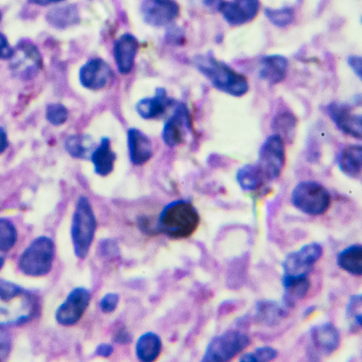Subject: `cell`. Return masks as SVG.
I'll list each match as a JSON object with an SVG mask.
<instances>
[{
  "mask_svg": "<svg viewBox=\"0 0 362 362\" xmlns=\"http://www.w3.org/2000/svg\"><path fill=\"white\" fill-rule=\"evenodd\" d=\"M282 285L284 289L282 304L288 309L294 308L299 300L306 296L310 281L308 276L282 277Z\"/></svg>",
  "mask_w": 362,
  "mask_h": 362,
  "instance_id": "21",
  "label": "cell"
},
{
  "mask_svg": "<svg viewBox=\"0 0 362 362\" xmlns=\"http://www.w3.org/2000/svg\"><path fill=\"white\" fill-rule=\"evenodd\" d=\"M64 0H28L30 4L38 6H47L50 4L61 2Z\"/></svg>",
  "mask_w": 362,
  "mask_h": 362,
  "instance_id": "44",
  "label": "cell"
},
{
  "mask_svg": "<svg viewBox=\"0 0 362 362\" xmlns=\"http://www.w3.org/2000/svg\"><path fill=\"white\" fill-rule=\"evenodd\" d=\"M189 115L187 107L177 105L173 115L166 120L162 130L164 143L174 147L180 144L185 138L187 129H189Z\"/></svg>",
  "mask_w": 362,
  "mask_h": 362,
  "instance_id": "16",
  "label": "cell"
},
{
  "mask_svg": "<svg viewBox=\"0 0 362 362\" xmlns=\"http://www.w3.org/2000/svg\"><path fill=\"white\" fill-rule=\"evenodd\" d=\"M347 62L356 75L361 79L362 60L361 57L356 55H351L347 59Z\"/></svg>",
  "mask_w": 362,
  "mask_h": 362,
  "instance_id": "40",
  "label": "cell"
},
{
  "mask_svg": "<svg viewBox=\"0 0 362 362\" xmlns=\"http://www.w3.org/2000/svg\"><path fill=\"white\" fill-rule=\"evenodd\" d=\"M277 351L271 346H260L256 348L253 352H247L242 354L240 361L255 362V361H270L277 357Z\"/></svg>",
  "mask_w": 362,
  "mask_h": 362,
  "instance_id": "33",
  "label": "cell"
},
{
  "mask_svg": "<svg viewBox=\"0 0 362 362\" xmlns=\"http://www.w3.org/2000/svg\"><path fill=\"white\" fill-rule=\"evenodd\" d=\"M4 258L0 256V269H1V267H3L4 265Z\"/></svg>",
  "mask_w": 362,
  "mask_h": 362,
  "instance_id": "47",
  "label": "cell"
},
{
  "mask_svg": "<svg viewBox=\"0 0 362 362\" xmlns=\"http://www.w3.org/2000/svg\"><path fill=\"white\" fill-rule=\"evenodd\" d=\"M338 165L340 170L346 176L358 178L362 170V147L351 144L345 146L339 153Z\"/></svg>",
  "mask_w": 362,
  "mask_h": 362,
  "instance_id": "23",
  "label": "cell"
},
{
  "mask_svg": "<svg viewBox=\"0 0 362 362\" xmlns=\"http://www.w3.org/2000/svg\"><path fill=\"white\" fill-rule=\"evenodd\" d=\"M257 317L267 325H276L288 315V309L272 300L259 301L256 306Z\"/></svg>",
  "mask_w": 362,
  "mask_h": 362,
  "instance_id": "28",
  "label": "cell"
},
{
  "mask_svg": "<svg viewBox=\"0 0 362 362\" xmlns=\"http://www.w3.org/2000/svg\"><path fill=\"white\" fill-rule=\"evenodd\" d=\"M119 297L117 293H106L100 300L99 307L104 313H111L116 309Z\"/></svg>",
  "mask_w": 362,
  "mask_h": 362,
  "instance_id": "36",
  "label": "cell"
},
{
  "mask_svg": "<svg viewBox=\"0 0 362 362\" xmlns=\"http://www.w3.org/2000/svg\"><path fill=\"white\" fill-rule=\"evenodd\" d=\"M236 180L240 187L254 191L267 182L264 175L256 163L246 164L238 169Z\"/></svg>",
  "mask_w": 362,
  "mask_h": 362,
  "instance_id": "26",
  "label": "cell"
},
{
  "mask_svg": "<svg viewBox=\"0 0 362 362\" xmlns=\"http://www.w3.org/2000/svg\"><path fill=\"white\" fill-rule=\"evenodd\" d=\"M9 350V344L7 337L3 333H0V360L1 357L6 355Z\"/></svg>",
  "mask_w": 362,
  "mask_h": 362,
  "instance_id": "42",
  "label": "cell"
},
{
  "mask_svg": "<svg viewBox=\"0 0 362 362\" xmlns=\"http://www.w3.org/2000/svg\"><path fill=\"white\" fill-rule=\"evenodd\" d=\"M97 226L92 206L87 197L81 196L72 217L71 234L76 256L84 259L88 254Z\"/></svg>",
  "mask_w": 362,
  "mask_h": 362,
  "instance_id": "4",
  "label": "cell"
},
{
  "mask_svg": "<svg viewBox=\"0 0 362 362\" xmlns=\"http://www.w3.org/2000/svg\"><path fill=\"white\" fill-rule=\"evenodd\" d=\"M162 349L160 338L155 333L148 332L137 339L135 346L138 359L143 362H152L160 356Z\"/></svg>",
  "mask_w": 362,
  "mask_h": 362,
  "instance_id": "24",
  "label": "cell"
},
{
  "mask_svg": "<svg viewBox=\"0 0 362 362\" xmlns=\"http://www.w3.org/2000/svg\"><path fill=\"white\" fill-rule=\"evenodd\" d=\"M315 310V306L314 305H310L309 306L308 308H307L304 312H303V317H308V316H310L314 311Z\"/></svg>",
  "mask_w": 362,
  "mask_h": 362,
  "instance_id": "46",
  "label": "cell"
},
{
  "mask_svg": "<svg viewBox=\"0 0 362 362\" xmlns=\"http://www.w3.org/2000/svg\"><path fill=\"white\" fill-rule=\"evenodd\" d=\"M78 15L74 5L56 6L50 9L47 15V21L56 28H65L78 21Z\"/></svg>",
  "mask_w": 362,
  "mask_h": 362,
  "instance_id": "29",
  "label": "cell"
},
{
  "mask_svg": "<svg viewBox=\"0 0 362 362\" xmlns=\"http://www.w3.org/2000/svg\"><path fill=\"white\" fill-rule=\"evenodd\" d=\"M327 112L342 132L355 139L362 138L361 115L354 113L349 106L332 102L327 105Z\"/></svg>",
  "mask_w": 362,
  "mask_h": 362,
  "instance_id": "14",
  "label": "cell"
},
{
  "mask_svg": "<svg viewBox=\"0 0 362 362\" xmlns=\"http://www.w3.org/2000/svg\"><path fill=\"white\" fill-rule=\"evenodd\" d=\"M8 141L6 130L0 126V154L8 147Z\"/></svg>",
  "mask_w": 362,
  "mask_h": 362,
  "instance_id": "43",
  "label": "cell"
},
{
  "mask_svg": "<svg viewBox=\"0 0 362 362\" xmlns=\"http://www.w3.org/2000/svg\"><path fill=\"white\" fill-rule=\"evenodd\" d=\"M39 311L37 297L30 291L0 279V327L18 326L34 318Z\"/></svg>",
  "mask_w": 362,
  "mask_h": 362,
  "instance_id": "1",
  "label": "cell"
},
{
  "mask_svg": "<svg viewBox=\"0 0 362 362\" xmlns=\"http://www.w3.org/2000/svg\"><path fill=\"white\" fill-rule=\"evenodd\" d=\"M264 14L271 23L279 28L290 25L295 18L293 9L288 6L279 8H266Z\"/></svg>",
  "mask_w": 362,
  "mask_h": 362,
  "instance_id": "31",
  "label": "cell"
},
{
  "mask_svg": "<svg viewBox=\"0 0 362 362\" xmlns=\"http://www.w3.org/2000/svg\"><path fill=\"white\" fill-rule=\"evenodd\" d=\"M90 159L94 172L100 176H107L113 170L116 154L111 148L109 138L104 136L101 139L100 144L93 150Z\"/></svg>",
  "mask_w": 362,
  "mask_h": 362,
  "instance_id": "22",
  "label": "cell"
},
{
  "mask_svg": "<svg viewBox=\"0 0 362 362\" xmlns=\"http://www.w3.org/2000/svg\"><path fill=\"white\" fill-rule=\"evenodd\" d=\"M200 223L199 214L194 205L186 200L173 201L159 214L156 226L158 233L173 240L189 238Z\"/></svg>",
  "mask_w": 362,
  "mask_h": 362,
  "instance_id": "2",
  "label": "cell"
},
{
  "mask_svg": "<svg viewBox=\"0 0 362 362\" xmlns=\"http://www.w3.org/2000/svg\"><path fill=\"white\" fill-rule=\"evenodd\" d=\"M260 8L259 0L223 1L218 10L230 25H240L252 21Z\"/></svg>",
  "mask_w": 362,
  "mask_h": 362,
  "instance_id": "13",
  "label": "cell"
},
{
  "mask_svg": "<svg viewBox=\"0 0 362 362\" xmlns=\"http://www.w3.org/2000/svg\"><path fill=\"white\" fill-rule=\"evenodd\" d=\"M138 49V40L132 34H123L115 41L113 57L120 74H128L131 72Z\"/></svg>",
  "mask_w": 362,
  "mask_h": 362,
  "instance_id": "17",
  "label": "cell"
},
{
  "mask_svg": "<svg viewBox=\"0 0 362 362\" xmlns=\"http://www.w3.org/2000/svg\"><path fill=\"white\" fill-rule=\"evenodd\" d=\"M337 264L341 269L354 276L362 274V246L353 244L338 253Z\"/></svg>",
  "mask_w": 362,
  "mask_h": 362,
  "instance_id": "25",
  "label": "cell"
},
{
  "mask_svg": "<svg viewBox=\"0 0 362 362\" xmlns=\"http://www.w3.org/2000/svg\"><path fill=\"white\" fill-rule=\"evenodd\" d=\"M54 257V243L46 236L33 240L22 252L18 267L22 273L30 276L46 275L52 269Z\"/></svg>",
  "mask_w": 362,
  "mask_h": 362,
  "instance_id": "5",
  "label": "cell"
},
{
  "mask_svg": "<svg viewBox=\"0 0 362 362\" xmlns=\"http://www.w3.org/2000/svg\"><path fill=\"white\" fill-rule=\"evenodd\" d=\"M17 240V231L13 223L6 218H0V251L11 250Z\"/></svg>",
  "mask_w": 362,
  "mask_h": 362,
  "instance_id": "32",
  "label": "cell"
},
{
  "mask_svg": "<svg viewBox=\"0 0 362 362\" xmlns=\"http://www.w3.org/2000/svg\"><path fill=\"white\" fill-rule=\"evenodd\" d=\"M323 248L320 243H310L286 256L282 262V277L308 276L321 258Z\"/></svg>",
  "mask_w": 362,
  "mask_h": 362,
  "instance_id": "9",
  "label": "cell"
},
{
  "mask_svg": "<svg viewBox=\"0 0 362 362\" xmlns=\"http://www.w3.org/2000/svg\"><path fill=\"white\" fill-rule=\"evenodd\" d=\"M297 119L288 111L276 113L272 121V129L284 141L291 143L295 137Z\"/></svg>",
  "mask_w": 362,
  "mask_h": 362,
  "instance_id": "27",
  "label": "cell"
},
{
  "mask_svg": "<svg viewBox=\"0 0 362 362\" xmlns=\"http://www.w3.org/2000/svg\"><path fill=\"white\" fill-rule=\"evenodd\" d=\"M91 299L90 292L83 287L74 288L55 313L57 322L63 326H71L83 317Z\"/></svg>",
  "mask_w": 362,
  "mask_h": 362,
  "instance_id": "10",
  "label": "cell"
},
{
  "mask_svg": "<svg viewBox=\"0 0 362 362\" xmlns=\"http://www.w3.org/2000/svg\"><path fill=\"white\" fill-rule=\"evenodd\" d=\"M285 160V146L283 139L275 134L268 136L259 148L256 162L267 182L280 176Z\"/></svg>",
  "mask_w": 362,
  "mask_h": 362,
  "instance_id": "8",
  "label": "cell"
},
{
  "mask_svg": "<svg viewBox=\"0 0 362 362\" xmlns=\"http://www.w3.org/2000/svg\"><path fill=\"white\" fill-rule=\"evenodd\" d=\"M129 156L134 165H141L152 156V144L150 139L141 130L132 127L127 132Z\"/></svg>",
  "mask_w": 362,
  "mask_h": 362,
  "instance_id": "18",
  "label": "cell"
},
{
  "mask_svg": "<svg viewBox=\"0 0 362 362\" xmlns=\"http://www.w3.org/2000/svg\"><path fill=\"white\" fill-rule=\"evenodd\" d=\"M138 226L141 232L148 235H156L158 234L157 226H153L151 220L145 216L139 218Z\"/></svg>",
  "mask_w": 362,
  "mask_h": 362,
  "instance_id": "37",
  "label": "cell"
},
{
  "mask_svg": "<svg viewBox=\"0 0 362 362\" xmlns=\"http://www.w3.org/2000/svg\"><path fill=\"white\" fill-rule=\"evenodd\" d=\"M291 201L301 212L310 216L324 214L331 204L327 189L315 181H302L293 189Z\"/></svg>",
  "mask_w": 362,
  "mask_h": 362,
  "instance_id": "6",
  "label": "cell"
},
{
  "mask_svg": "<svg viewBox=\"0 0 362 362\" xmlns=\"http://www.w3.org/2000/svg\"><path fill=\"white\" fill-rule=\"evenodd\" d=\"M113 350L112 345L103 343L97 346L95 351V354L100 357H108L112 354Z\"/></svg>",
  "mask_w": 362,
  "mask_h": 362,
  "instance_id": "41",
  "label": "cell"
},
{
  "mask_svg": "<svg viewBox=\"0 0 362 362\" xmlns=\"http://www.w3.org/2000/svg\"><path fill=\"white\" fill-rule=\"evenodd\" d=\"M312 348L317 354L327 356L339 346L341 337L337 328L331 322L313 326L310 330Z\"/></svg>",
  "mask_w": 362,
  "mask_h": 362,
  "instance_id": "15",
  "label": "cell"
},
{
  "mask_svg": "<svg viewBox=\"0 0 362 362\" xmlns=\"http://www.w3.org/2000/svg\"><path fill=\"white\" fill-rule=\"evenodd\" d=\"M15 50L9 45L6 36L0 33V59H8L13 57Z\"/></svg>",
  "mask_w": 362,
  "mask_h": 362,
  "instance_id": "38",
  "label": "cell"
},
{
  "mask_svg": "<svg viewBox=\"0 0 362 362\" xmlns=\"http://www.w3.org/2000/svg\"><path fill=\"white\" fill-rule=\"evenodd\" d=\"M173 103L165 88H157L152 97H146L139 100L135 108L138 115L145 119H150L162 115Z\"/></svg>",
  "mask_w": 362,
  "mask_h": 362,
  "instance_id": "19",
  "label": "cell"
},
{
  "mask_svg": "<svg viewBox=\"0 0 362 362\" xmlns=\"http://www.w3.org/2000/svg\"><path fill=\"white\" fill-rule=\"evenodd\" d=\"M179 13V5L174 0H146L141 6L144 22L153 27L172 23Z\"/></svg>",
  "mask_w": 362,
  "mask_h": 362,
  "instance_id": "11",
  "label": "cell"
},
{
  "mask_svg": "<svg viewBox=\"0 0 362 362\" xmlns=\"http://www.w3.org/2000/svg\"><path fill=\"white\" fill-rule=\"evenodd\" d=\"M68 116V110L63 104L52 103L46 106L45 117L52 125L63 124L67 120Z\"/></svg>",
  "mask_w": 362,
  "mask_h": 362,
  "instance_id": "34",
  "label": "cell"
},
{
  "mask_svg": "<svg viewBox=\"0 0 362 362\" xmlns=\"http://www.w3.org/2000/svg\"><path fill=\"white\" fill-rule=\"evenodd\" d=\"M204 4L209 8H216L218 9V6L223 0H202Z\"/></svg>",
  "mask_w": 362,
  "mask_h": 362,
  "instance_id": "45",
  "label": "cell"
},
{
  "mask_svg": "<svg viewBox=\"0 0 362 362\" xmlns=\"http://www.w3.org/2000/svg\"><path fill=\"white\" fill-rule=\"evenodd\" d=\"M113 340L119 344H127L132 341V336L125 328L120 327L114 334Z\"/></svg>",
  "mask_w": 362,
  "mask_h": 362,
  "instance_id": "39",
  "label": "cell"
},
{
  "mask_svg": "<svg viewBox=\"0 0 362 362\" xmlns=\"http://www.w3.org/2000/svg\"><path fill=\"white\" fill-rule=\"evenodd\" d=\"M78 77L83 87L97 90L104 88L111 82L113 72L105 61L94 58L81 67Z\"/></svg>",
  "mask_w": 362,
  "mask_h": 362,
  "instance_id": "12",
  "label": "cell"
},
{
  "mask_svg": "<svg viewBox=\"0 0 362 362\" xmlns=\"http://www.w3.org/2000/svg\"><path fill=\"white\" fill-rule=\"evenodd\" d=\"M1 18H2V13H1V11H0V22L1 21Z\"/></svg>",
  "mask_w": 362,
  "mask_h": 362,
  "instance_id": "48",
  "label": "cell"
},
{
  "mask_svg": "<svg viewBox=\"0 0 362 362\" xmlns=\"http://www.w3.org/2000/svg\"><path fill=\"white\" fill-rule=\"evenodd\" d=\"M361 294L353 295L350 297L346 310V317L352 320L350 327L354 325L357 316L361 314V312L358 311L361 310Z\"/></svg>",
  "mask_w": 362,
  "mask_h": 362,
  "instance_id": "35",
  "label": "cell"
},
{
  "mask_svg": "<svg viewBox=\"0 0 362 362\" xmlns=\"http://www.w3.org/2000/svg\"><path fill=\"white\" fill-rule=\"evenodd\" d=\"M66 152L72 157L78 159L90 158L93 150L91 138L86 134H75L67 137L64 142Z\"/></svg>",
  "mask_w": 362,
  "mask_h": 362,
  "instance_id": "30",
  "label": "cell"
},
{
  "mask_svg": "<svg viewBox=\"0 0 362 362\" xmlns=\"http://www.w3.org/2000/svg\"><path fill=\"white\" fill-rule=\"evenodd\" d=\"M250 344L249 337L238 330L228 329L214 337L208 344L202 361H228Z\"/></svg>",
  "mask_w": 362,
  "mask_h": 362,
  "instance_id": "7",
  "label": "cell"
},
{
  "mask_svg": "<svg viewBox=\"0 0 362 362\" xmlns=\"http://www.w3.org/2000/svg\"><path fill=\"white\" fill-rule=\"evenodd\" d=\"M259 78L271 85L282 81L287 74L288 60L280 54L267 55L262 58Z\"/></svg>",
  "mask_w": 362,
  "mask_h": 362,
  "instance_id": "20",
  "label": "cell"
},
{
  "mask_svg": "<svg viewBox=\"0 0 362 362\" xmlns=\"http://www.w3.org/2000/svg\"><path fill=\"white\" fill-rule=\"evenodd\" d=\"M197 69L217 90L235 97L245 95L249 90L247 78L210 54L194 58Z\"/></svg>",
  "mask_w": 362,
  "mask_h": 362,
  "instance_id": "3",
  "label": "cell"
}]
</instances>
